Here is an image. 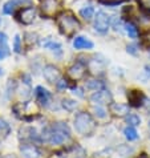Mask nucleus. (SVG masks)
<instances>
[{"label": "nucleus", "instance_id": "nucleus-1", "mask_svg": "<svg viewBox=\"0 0 150 158\" xmlns=\"http://www.w3.org/2000/svg\"><path fill=\"white\" fill-rule=\"evenodd\" d=\"M70 137V130L64 122H56L52 128L45 130V139L52 145H61Z\"/></svg>", "mask_w": 150, "mask_h": 158}, {"label": "nucleus", "instance_id": "nucleus-2", "mask_svg": "<svg viewBox=\"0 0 150 158\" xmlns=\"http://www.w3.org/2000/svg\"><path fill=\"white\" fill-rule=\"evenodd\" d=\"M57 25L60 27L61 32L67 36H72L74 32L80 29V23L74 17L72 12H63L59 17H57Z\"/></svg>", "mask_w": 150, "mask_h": 158}, {"label": "nucleus", "instance_id": "nucleus-3", "mask_svg": "<svg viewBox=\"0 0 150 158\" xmlns=\"http://www.w3.org/2000/svg\"><path fill=\"white\" fill-rule=\"evenodd\" d=\"M74 129L82 135H90L96 129V124L89 113H78L74 118Z\"/></svg>", "mask_w": 150, "mask_h": 158}, {"label": "nucleus", "instance_id": "nucleus-4", "mask_svg": "<svg viewBox=\"0 0 150 158\" xmlns=\"http://www.w3.org/2000/svg\"><path fill=\"white\" fill-rule=\"evenodd\" d=\"M109 25H110V17L102 11L97 12V15L94 17V29L97 32H100V33L108 32Z\"/></svg>", "mask_w": 150, "mask_h": 158}, {"label": "nucleus", "instance_id": "nucleus-5", "mask_svg": "<svg viewBox=\"0 0 150 158\" xmlns=\"http://www.w3.org/2000/svg\"><path fill=\"white\" fill-rule=\"evenodd\" d=\"M36 19V8L35 7H27L19 12V20L23 24H32Z\"/></svg>", "mask_w": 150, "mask_h": 158}, {"label": "nucleus", "instance_id": "nucleus-6", "mask_svg": "<svg viewBox=\"0 0 150 158\" xmlns=\"http://www.w3.org/2000/svg\"><path fill=\"white\" fill-rule=\"evenodd\" d=\"M59 10V3L57 0H41V11L45 16H53Z\"/></svg>", "mask_w": 150, "mask_h": 158}, {"label": "nucleus", "instance_id": "nucleus-7", "mask_svg": "<svg viewBox=\"0 0 150 158\" xmlns=\"http://www.w3.org/2000/svg\"><path fill=\"white\" fill-rule=\"evenodd\" d=\"M44 77L48 82H52V84H57V81L60 80V72L55 65H47L44 68Z\"/></svg>", "mask_w": 150, "mask_h": 158}, {"label": "nucleus", "instance_id": "nucleus-8", "mask_svg": "<svg viewBox=\"0 0 150 158\" xmlns=\"http://www.w3.org/2000/svg\"><path fill=\"white\" fill-rule=\"evenodd\" d=\"M90 101L94 104H98V105H102V104H106V102H110L112 101V96L108 90H97L94 92L93 94L90 96Z\"/></svg>", "mask_w": 150, "mask_h": 158}, {"label": "nucleus", "instance_id": "nucleus-9", "mask_svg": "<svg viewBox=\"0 0 150 158\" xmlns=\"http://www.w3.org/2000/svg\"><path fill=\"white\" fill-rule=\"evenodd\" d=\"M68 76L74 81L81 80V78L85 76V67H84L81 63H77V64L72 65V67L68 69Z\"/></svg>", "mask_w": 150, "mask_h": 158}, {"label": "nucleus", "instance_id": "nucleus-10", "mask_svg": "<svg viewBox=\"0 0 150 158\" xmlns=\"http://www.w3.org/2000/svg\"><path fill=\"white\" fill-rule=\"evenodd\" d=\"M23 4H28V6H31V0H10V2H7L6 4H4L3 12L6 15H10L16 10L17 7L23 6Z\"/></svg>", "mask_w": 150, "mask_h": 158}, {"label": "nucleus", "instance_id": "nucleus-11", "mask_svg": "<svg viewBox=\"0 0 150 158\" xmlns=\"http://www.w3.org/2000/svg\"><path fill=\"white\" fill-rule=\"evenodd\" d=\"M20 152H21L23 158H39L40 157V153H39L37 148L35 145H28V143L21 145Z\"/></svg>", "mask_w": 150, "mask_h": 158}, {"label": "nucleus", "instance_id": "nucleus-12", "mask_svg": "<svg viewBox=\"0 0 150 158\" xmlns=\"http://www.w3.org/2000/svg\"><path fill=\"white\" fill-rule=\"evenodd\" d=\"M35 94H36V98L41 105H48V102H49V100H51V94L45 88L37 86L36 89H35Z\"/></svg>", "mask_w": 150, "mask_h": 158}, {"label": "nucleus", "instance_id": "nucleus-13", "mask_svg": "<svg viewBox=\"0 0 150 158\" xmlns=\"http://www.w3.org/2000/svg\"><path fill=\"white\" fill-rule=\"evenodd\" d=\"M10 55V47H8V37L6 33L0 32V60L6 59Z\"/></svg>", "mask_w": 150, "mask_h": 158}, {"label": "nucleus", "instance_id": "nucleus-14", "mask_svg": "<svg viewBox=\"0 0 150 158\" xmlns=\"http://www.w3.org/2000/svg\"><path fill=\"white\" fill-rule=\"evenodd\" d=\"M73 47L76 48V49H92V48H93V43L82 36H78L74 39Z\"/></svg>", "mask_w": 150, "mask_h": 158}, {"label": "nucleus", "instance_id": "nucleus-15", "mask_svg": "<svg viewBox=\"0 0 150 158\" xmlns=\"http://www.w3.org/2000/svg\"><path fill=\"white\" fill-rule=\"evenodd\" d=\"M127 97H129V102L133 105V106H140V105L142 104L144 98H145L141 90H131V92H129Z\"/></svg>", "mask_w": 150, "mask_h": 158}, {"label": "nucleus", "instance_id": "nucleus-16", "mask_svg": "<svg viewBox=\"0 0 150 158\" xmlns=\"http://www.w3.org/2000/svg\"><path fill=\"white\" fill-rule=\"evenodd\" d=\"M110 112L114 113L116 116H125L129 113V106L123 104L113 102V104H110Z\"/></svg>", "mask_w": 150, "mask_h": 158}, {"label": "nucleus", "instance_id": "nucleus-17", "mask_svg": "<svg viewBox=\"0 0 150 158\" xmlns=\"http://www.w3.org/2000/svg\"><path fill=\"white\" fill-rule=\"evenodd\" d=\"M138 24L144 31H150V12H142L140 15Z\"/></svg>", "mask_w": 150, "mask_h": 158}, {"label": "nucleus", "instance_id": "nucleus-18", "mask_svg": "<svg viewBox=\"0 0 150 158\" xmlns=\"http://www.w3.org/2000/svg\"><path fill=\"white\" fill-rule=\"evenodd\" d=\"M43 45L47 48V49H49L52 52H56L57 55L61 53V44L57 43V41H53V40H47L43 43Z\"/></svg>", "mask_w": 150, "mask_h": 158}, {"label": "nucleus", "instance_id": "nucleus-19", "mask_svg": "<svg viewBox=\"0 0 150 158\" xmlns=\"http://www.w3.org/2000/svg\"><path fill=\"white\" fill-rule=\"evenodd\" d=\"M80 15L84 20H86V21H89L93 19V16H94V10L92 7H84L80 10Z\"/></svg>", "mask_w": 150, "mask_h": 158}, {"label": "nucleus", "instance_id": "nucleus-20", "mask_svg": "<svg viewBox=\"0 0 150 158\" xmlns=\"http://www.w3.org/2000/svg\"><path fill=\"white\" fill-rule=\"evenodd\" d=\"M123 134H125V137L129 139V141H134V139L138 138V133H137V130L134 129V126H127L123 130Z\"/></svg>", "mask_w": 150, "mask_h": 158}, {"label": "nucleus", "instance_id": "nucleus-21", "mask_svg": "<svg viewBox=\"0 0 150 158\" xmlns=\"http://www.w3.org/2000/svg\"><path fill=\"white\" fill-rule=\"evenodd\" d=\"M125 31H126V33L129 35V37H131V39H135L137 36H138V31H137V28L131 23L125 24Z\"/></svg>", "mask_w": 150, "mask_h": 158}, {"label": "nucleus", "instance_id": "nucleus-22", "mask_svg": "<svg viewBox=\"0 0 150 158\" xmlns=\"http://www.w3.org/2000/svg\"><path fill=\"white\" fill-rule=\"evenodd\" d=\"M10 125L7 124V121H4L3 118H0V135H3V137H6V135L10 134Z\"/></svg>", "mask_w": 150, "mask_h": 158}, {"label": "nucleus", "instance_id": "nucleus-23", "mask_svg": "<svg viewBox=\"0 0 150 158\" xmlns=\"http://www.w3.org/2000/svg\"><path fill=\"white\" fill-rule=\"evenodd\" d=\"M102 82H100V81H96V80H93V81H88L86 82V88L88 89H90V90H94V92H97V90H101L102 89Z\"/></svg>", "mask_w": 150, "mask_h": 158}, {"label": "nucleus", "instance_id": "nucleus-24", "mask_svg": "<svg viewBox=\"0 0 150 158\" xmlns=\"http://www.w3.org/2000/svg\"><path fill=\"white\" fill-rule=\"evenodd\" d=\"M126 122L131 126H137V125H140L141 120L137 114H129V116H126Z\"/></svg>", "mask_w": 150, "mask_h": 158}, {"label": "nucleus", "instance_id": "nucleus-25", "mask_svg": "<svg viewBox=\"0 0 150 158\" xmlns=\"http://www.w3.org/2000/svg\"><path fill=\"white\" fill-rule=\"evenodd\" d=\"M93 113H94V116L97 118H105V117H106V112H105V109L101 108V106L93 108Z\"/></svg>", "mask_w": 150, "mask_h": 158}, {"label": "nucleus", "instance_id": "nucleus-26", "mask_svg": "<svg viewBox=\"0 0 150 158\" xmlns=\"http://www.w3.org/2000/svg\"><path fill=\"white\" fill-rule=\"evenodd\" d=\"M63 105H64V108L68 109V110H73V109H76L77 102H76V101H73V100H64Z\"/></svg>", "mask_w": 150, "mask_h": 158}, {"label": "nucleus", "instance_id": "nucleus-27", "mask_svg": "<svg viewBox=\"0 0 150 158\" xmlns=\"http://www.w3.org/2000/svg\"><path fill=\"white\" fill-rule=\"evenodd\" d=\"M14 51L16 53H19L21 51V40H20V36L19 35H16L15 36V40H14Z\"/></svg>", "mask_w": 150, "mask_h": 158}, {"label": "nucleus", "instance_id": "nucleus-28", "mask_svg": "<svg viewBox=\"0 0 150 158\" xmlns=\"http://www.w3.org/2000/svg\"><path fill=\"white\" fill-rule=\"evenodd\" d=\"M100 2L106 6H117V4H121L123 0H100Z\"/></svg>", "mask_w": 150, "mask_h": 158}, {"label": "nucleus", "instance_id": "nucleus-29", "mask_svg": "<svg viewBox=\"0 0 150 158\" xmlns=\"http://www.w3.org/2000/svg\"><path fill=\"white\" fill-rule=\"evenodd\" d=\"M126 51H127V53H130V55H137V45L130 44V45L126 47Z\"/></svg>", "mask_w": 150, "mask_h": 158}, {"label": "nucleus", "instance_id": "nucleus-30", "mask_svg": "<svg viewBox=\"0 0 150 158\" xmlns=\"http://www.w3.org/2000/svg\"><path fill=\"white\" fill-rule=\"evenodd\" d=\"M57 86H59V88H65V86H67V84H65V81L59 80V81H57Z\"/></svg>", "mask_w": 150, "mask_h": 158}, {"label": "nucleus", "instance_id": "nucleus-31", "mask_svg": "<svg viewBox=\"0 0 150 158\" xmlns=\"http://www.w3.org/2000/svg\"><path fill=\"white\" fill-rule=\"evenodd\" d=\"M145 69H146V73L149 74V77H150V65H146V67H145Z\"/></svg>", "mask_w": 150, "mask_h": 158}, {"label": "nucleus", "instance_id": "nucleus-32", "mask_svg": "<svg viewBox=\"0 0 150 158\" xmlns=\"http://www.w3.org/2000/svg\"><path fill=\"white\" fill-rule=\"evenodd\" d=\"M137 158H148V157H146V154H141L140 157H137Z\"/></svg>", "mask_w": 150, "mask_h": 158}, {"label": "nucleus", "instance_id": "nucleus-33", "mask_svg": "<svg viewBox=\"0 0 150 158\" xmlns=\"http://www.w3.org/2000/svg\"><path fill=\"white\" fill-rule=\"evenodd\" d=\"M149 129H150V124H149Z\"/></svg>", "mask_w": 150, "mask_h": 158}]
</instances>
